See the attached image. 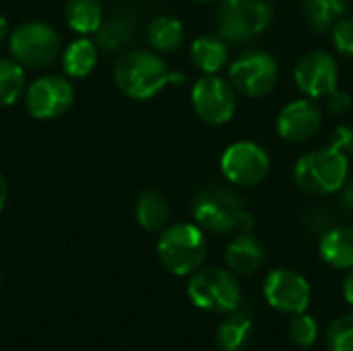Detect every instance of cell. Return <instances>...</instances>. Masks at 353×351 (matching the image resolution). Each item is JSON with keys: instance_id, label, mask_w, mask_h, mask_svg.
I'll return each instance as SVG.
<instances>
[{"instance_id": "obj_27", "label": "cell", "mask_w": 353, "mask_h": 351, "mask_svg": "<svg viewBox=\"0 0 353 351\" xmlns=\"http://www.w3.org/2000/svg\"><path fill=\"white\" fill-rule=\"evenodd\" d=\"M288 335H290V339L294 341V345H298V348H302V350H308V348H312V345L316 343V339H319V325H316V321H314L310 314H306V312L294 314V319H292V323H290V327H288Z\"/></svg>"}, {"instance_id": "obj_6", "label": "cell", "mask_w": 353, "mask_h": 351, "mask_svg": "<svg viewBox=\"0 0 353 351\" xmlns=\"http://www.w3.org/2000/svg\"><path fill=\"white\" fill-rule=\"evenodd\" d=\"M188 300L205 312H234L240 306V283L236 273L221 267H205L190 275Z\"/></svg>"}, {"instance_id": "obj_22", "label": "cell", "mask_w": 353, "mask_h": 351, "mask_svg": "<svg viewBox=\"0 0 353 351\" xmlns=\"http://www.w3.org/2000/svg\"><path fill=\"white\" fill-rule=\"evenodd\" d=\"M252 337V321L244 312H230V317L217 327L215 341L221 351H242Z\"/></svg>"}, {"instance_id": "obj_23", "label": "cell", "mask_w": 353, "mask_h": 351, "mask_svg": "<svg viewBox=\"0 0 353 351\" xmlns=\"http://www.w3.org/2000/svg\"><path fill=\"white\" fill-rule=\"evenodd\" d=\"M302 10L316 33H327L341 17H345L347 0H302Z\"/></svg>"}, {"instance_id": "obj_8", "label": "cell", "mask_w": 353, "mask_h": 351, "mask_svg": "<svg viewBox=\"0 0 353 351\" xmlns=\"http://www.w3.org/2000/svg\"><path fill=\"white\" fill-rule=\"evenodd\" d=\"M230 83L246 97L269 95L279 81L277 60L263 50H248L230 64Z\"/></svg>"}, {"instance_id": "obj_14", "label": "cell", "mask_w": 353, "mask_h": 351, "mask_svg": "<svg viewBox=\"0 0 353 351\" xmlns=\"http://www.w3.org/2000/svg\"><path fill=\"white\" fill-rule=\"evenodd\" d=\"M323 124V110L312 99H294L277 116V132L283 141H310Z\"/></svg>"}, {"instance_id": "obj_18", "label": "cell", "mask_w": 353, "mask_h": 351, "mask_svg": "<svg viewBox=\"0 0 353 351\" xmlns=\"http://www.w3.org/2000/svg\"><path fill=\"white\" fill-rule=\"evenodd\" d=\"M134 215H137L139 225L145 232H151V234L161 232V230H165V225L170 221V203L163 192H159L155 188H147L137 199Z\"/></svg>"}, {"instance_id": "obj_11", "label": "cell", "mask_w": 353, "mask_h": 351, "mask_svg": "<svg viewBox=\"0 0 353 351\" xmlns=\"http://www.w3.org/2000/svg\"><path fill=\"white\" fill-rule=\"evenodd\" d=\"M269 170L271 159L267 151L252 141L234 143L221 155V172L236 186H256L269 176Z\"/></svg>"}, {"instance_id": "obj_12", "label": "cell", "mask_w": 353, "mask_h": 351, "mask_svg": "<svg viewBox=\"0 0 353 351\" xmlns=\"http://www.w3.org/2000/svg\"><path fill=\"white\" fill-rule=\"evenodd\" d=\"M265 300L271 308L285 314H302L310 306L312 288L304 275L294 269H275L267 275Z\"/></svg>"}, {"instance_id": "obj_9", "label": "cell", "mask_w": 353, "mask_h": 351, "mask_svg": "<svg viewBox=\"0 0 353 351\" xmlns=\"http://www.w3.org/2000/svg\"><path fill=\"white\" fill-rule=\"evenodd\" d=\"M192 108L205 124H228L238 108L236 89L223 77L205 74L192 87Z\"/></svg>"}, {"instance_id": "obj_33", "label": "cell", "mask_w": 353, "mask_h": 351, "mask_svg": "<svg viewBox=\"0 0 353 351\" xmlns=\"http://www.w3.org/2000/svg\"><path fill=\"white\" fill-rule=\"evenodd\" d=\"M6 35H8V21H6V17L0 12V41H2Z\"/></svg>"}, {"instance_id": "obj_28", "label": "cell", "mask_w": 353, "mask_h": 351, "mask_svg": "<svg viewBox=\"0 0 353 351\" xmlns=\"http://www.w3.org/2000/svg\"><path fill=\"white\" fill-rule=\"evenodd\" d=\"M331 39L341 56L353 58V17H341L331 29Z\"/></svg>"}, {"instance_id": "obj_5", "label": "cell", "mask_w": 353, "mask_h": 351, "mask_svg": "<svg viewBox=\"0 0 353 351\" xmlns=\"http://www.w3.org/2000/svg\"><path fill=\"white\" fill-rule=\"evenodd\" d=\"M273 14L269 0H221L217 33L228 43H248L271 27Z\"/></svg>"}, {"instance_id": "obj_29", "label": "cell", "mask_w": 353, "mask_h": 351, "mask_svg": "<svg viewBox=\"0 0 353 351\" xmlns=\"http://www.w3.org/2000/svg\"><path fill=\"white\" fill-rule=\"evenodd\" d=\"M331 147L339 149L343 155L353 157V126L352 124H341L333 130L331 134Z\"/></svg>"}, {"instance_id": "obj_1", "label": "cell", "mask_w": 353, "mask_h": 351, "mask_svg": "<svg viewBox=\"0 0 353 351\" xmlns=\"http://www.w3.org/2000/svg\"><path fill=\"white\" fill-rule=\"evenodd\" d=\"M116 87L130 99L145 101L161 93L168 85L182 83V74L170 70L168 62L147 50H130L116 60Z\"/></svg>"}, {"instance_id": "obj_15", "label": "cell", "mask_w": 353, "mask_h": 351, "mask_svg": "<svg viewBox=\"0 0 353 351\" xmlns=\"http://www.w3.org/2000/svg\"><path fill=\"white\" fill-rule=\"evenodd\" d=\"M267 252L261 240L250 232H240L232 238L225 248V263L232 273L248 277L265 265Z\"/></svg>"}, {"instance_id": "obj_30", "label": "cell", "mask_w": 353, "mask_h": 351, "mask_svg": "<svg viewBox=\"0 0 353 351\" xmlns=\"http://www.w3.org/2000/svg\"><path fill=\"white\" fill-rule=\"evenodd\" d=\"M327 106H329V110L333 112V114H337V116H343V114H347L350 112V108H352V97L345 93V91H333L329 97H327Z\"/></svg>"}, {"instance_id": "obj_2", "label": "cell", "mask_w": 353, "mask_h": 351, "mask_svg": "<svg viewBox=\"0 0 353 351\" xmlns=\"http://www.w3.org/2000/svg\"><path fill=\"white\" fill-rule=\"evenodd\" d=\"M192 217L199 228L215 236L250 232L254 223L242 197L221 184H209L194 194Z\"/></svg>"}, {"instance_id": "obj_17", "label": "cell", "mask_w": 353, "mask_h": 351, "mask_svg": "<svg viewBox=\"0 0 353 351\" xmlns=\"http://www.w3.org/2000/svg\"><path fill=\"white\" fill-rule=\"evenodd\" d=\"M190 60L205 74H217L230 60L228 41L217 35H201L190 43Z\"/></svg>"}, {"instance_id": "obj_21", "label": "cell", "mask_w": 353, "mask_h": 351, "mask_svg": "<svg viewBox=\"0 0 353 351\" xmlns=\"http://www.w3.org/2000/svg\"><path fill=\"white\" fill-rule=\"evenodd\" d=\"M134 33H137V21L126 12H116L103 19L101 27L97 29V46L108 52H114L130 43L134 39Z\"/></svg>"}, {"instance_id": "obj_24", "label": "cell", "mask_w": 353, "mask_h": 351, "mask_svg": "<svg viewBox=\"0 0 353 351\" xmlns=\"http://www.w3.org/2000/svg\"><path fill=\"white\" fill-rule=\"evenodd\" d=\"M147 39L151 43V48L155 52L161 54H170L174 50L180 48V43L184 41V27L176 17H155L149 27H147Z\"/></svg>"}, {"instance_id": "obj_31", "label": "cell", "mask_w": 353, "mask_h": 351, "mask_svg": "<svg viewBox=\"0 0 353 351\" xmlns=\"http://www.w3.org/2000/svg\"><path fill=\"white\" fill-rule=\"evenodd\" d=\"M343 296H345L347 304L353 306V267L347 271V275L343 279Z\"/></svg>"}, {"instance_id": "obj_20", "label": "cell", "mask_w": 353, "mask_h": 351, "mask_svg": "<svg viewBox=\"0 0 353 351\" xmlns=\"http://www.w3.org/2000/svg\"><path fill=\"white\" fill-rule=\"evenodd\" d=\"M64 19L70 31L91 35L97 33L103 23V8L99 0H68L64 6Z\"/></svg>"}, {"instance_id": "obj_34", "label": "cell", "mask_w": 353, "mask_h": 351, "mask_svg": "<svg viewBox=\"0 0 353 351\" xmlns=\"http://www.w3.org/2000/svg\"><path fill=\"white\" fill-rule=\"evenodd\" d=\"M194 2H215V0H194Z\"/></svg>"}, {"instance_id": "obj_3", "label": "cell", "mask_w": 353, "mask_h": 351, "mask_svg": "<svg viewBox=\"0 0 353 351\" xmlns=\"http://www.w3.org/2000/svg\"><path fill=\"white\" fill-rule=\"evenodd\" d=\"M157 257L172 275H192L207 259L205 230L196 223H174L161 230L157 240Z\"/></svg>"}, {"instance_id": "obj_13", "label": "cell", "mask_w": 353, "mask_h": 351, "mask_svg": "<svg viewBox=\"0 0 353 351\" xmlns=\"http://www.w3.org/2000/svg\"><path fill=\"white\" fill-rule=\"evenodd\" d=\"M296 85L310 99H327L339 85V64L333 54L314 50L302 56L294 68Z\"/></svg>"}, {"instance_id": "obj_10", "label": "cell", "mask_w": 353, "mask_h": 351, "mask_svg": "<svg viewBox=\"0 0 353 351\" xmlns=\"http://www.w3.org/2000/svg\"><path fill=\"white\" fill-rule=\"evenodd\" d=\"M23 101L33 118L56 120L72 108L74 87L60 74H46L27 85Z\"/></svg>"}, {"instance_id": "obj_26", "label": "cell", "mask_w": 353, "mask_h": 351, "mask_svg": "<svg viewBox=\"0 0 353 351\" xmlns=\"http://www.w3.org/2000/svg\"><path fill=\"white\" fill-rule=\"evenodd\" d=\"M329 351H353V312L337 317L325 335Z\"/></svg>"}, {"instance_id": "obj_19", "label": "cell", "mask_w": 353, "mask_h": 351, "mask_svg": "<svg viewBox=\"0 0 353 351\" xmlns=\"http://www.w3.org/2000/svg\"><path fill=\"white\" fill-rule=\"evenodd\" d=\"M97 43L89 37H77L62 52V68L70 79H85L97 64Z\"/></svg>"}, {"instance_id": "obj_4", "label": "cell", "mask_w": 353, "mask_h": 351, "mask_svg": "<svg viewBox=\"0 0 353 351\" xmlns=\"http://www.w3.org/2000/svg\"><path fill=\"white\" fill-rule=\"evenodd\" d=\"M347 176H350V157L331 145L302 155L294 168L296 184L304 192L316 197L339 192L347 184Z\"/></svg>"}, {"instance_id": "obj_16", "label": "cell", "mask_w": 353, "mask_h": 351, "mask_svg": "<svg viewBox=\"0 0 353 351\" xmlns=\"http://www.w3.org/2000/svg\"><path fill=\"white\" fill-rule=\"evenodd\" d=\"M321 259L339 271H350L353 267V228L335 225L329 228L319 244Z\"/></svg>"}, {"instance_id": "obj_32", "label": "cell", "mask_w": 353, "mask_h": 351, "mask_svg": "<svg viewBox=\"0 0 353 351\" xmlns=\"http://www.w3.org/2000/svg\"><path fill=\"white\" fill-rule=\"evenodd\" d=\"M6 201H8V184H6L4 176L0 174V211L4 209Z\"/></svg>"}, {"instance_id": "obj_25", "label": "cell", "mask_w": 353, "mask_h": 351, "mask_svg": "<svg viewBox=\"0 0 353 351\" xmlns=\"http://www.w3.org/2000/svg\"><path fill=\"white\" fill-rule=\"evenodd\" d=\"M27 89L25 66L14 58H0V106H14Z\"/></svg>"}, {"instance_id": "obj_7", "label": "cell", "mask_w": 353, "mask_h": 351, "mask_svg": "<svg viewBox=\"0 0 353 351\" xmlns=\"http://www.w3.org/2000/svg\"><path fill=\"white\" fill-rule=\"evenodd\" d=\"M8 50L25 68H43L60 56L62 41L52 25L43 21H25L8 35Z\"/></svg>"}]
</instances>
